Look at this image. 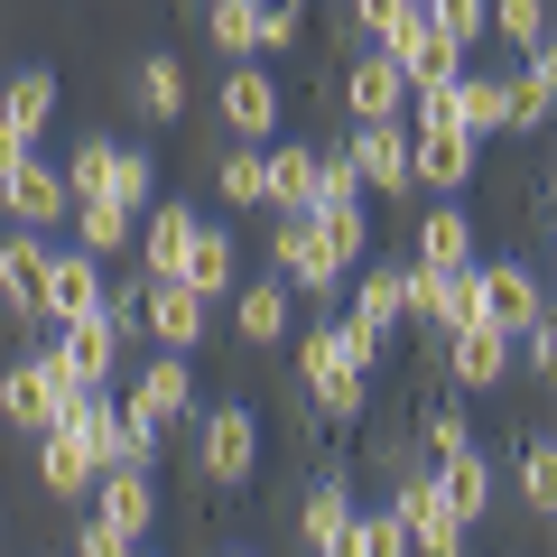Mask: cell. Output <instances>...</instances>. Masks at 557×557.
<instances>
[{"instance_id":"9c48e42d","label":"cell","mask_w":557,"mask_h":557,"mask_svg":"<svg viewBox=\"0 0 557 557\" xmlns=\"http://www.w3.org/2000/svg\"><path fill=\"white\" fill-rule=\"evenodd\" d=\"M139 335L159 344V354H196L214 335V298H196L186 278H149V298H139Z\"/></svg>"},{"instance_id":"7a4b0ae2","label":"cell","mask_w":557,"mask_h":557,"mask_svg":"<svg viewBox=\"0 0 557 557\" xmlns=\"http://www.w3.org/2000/svg\"><path fill=\"white\" fill-rule=\"evenodd\" d=\"M214 121H223V139H242V149H270V139L288 131V84H278L260 57H242L233 75L214 84Z\"/></svg>"},{"instance_id":"b9f144b4","label":"cell","mask_w":557,"mask_h":557,"mask_svg":"<svg viewBox=\"0 0 557 557\" xmlns=\"http://www.w3.org/2000/svg\"><path fill=\"white\" fill-rule=\"evenodd\" d=\"M456 446H474V418L446 399V409H428L418 418V465H437V456H456Z\"/></svg>"},{"instance_id":"f546056e","label":"cell","mask_w":557,"mask_h":557,"mask_svg":"<svg viewBox=\"0 0 557 557\" xmlns=\"http://www.w3.org/2000/svg\"><path fill=\"white\" fill-rule=\"evenodd\" d=\"M548 94H557V47H530V57L502 75V102H511V131H520V139L548 121Z\"/></svg>"},{"instance_id":"60d3db41","label":"cell","mask_w":557,"mask_h":557,"mask_svg":"<svg viewBox=\"0 0 557 557\" xmlns=\"http://www.w3.org/2000/svg\"><path fill=\"white\" fill-rule=\"evenodd\" d=\"M214 196L233 205V214H251V205H260V149H242V139L223 149V159H214Z\"/></svg>"},{"instance_id":"2e32d148","label":"cell","mask_w":557,"mask_h":557,"mask_svg":"<svg viewBox=\"0 0 557 557\" xmlns=\"http://www.w3.org/2000/svg\"><path fill=\"white\" fill-rule=\"evenodd\" d=\"M196 205L186 196H149L139 205V233H131V251H139V278H177V260H186V242H196Z\"/></svg>"},{"instance_id":"44dd1931","label":"cell","mask_w":557,"mask_h":557,"mask_svg":"<svg viewBox=\"0 0 557 557\" xmlns=\"http://www.w3.org/2000/svg\"><path fill=\"white\" fill-rule=\"evenodd\" d=\"M335 94H344V112H354V121H409V75H399L381 47H362V57L344 65Z\"/></svg>"},{"instance_id":"8992f818","label":"cell","mask_w":557,"mask_h":557,"mask_svg":"<svg viewBox=\"0 0 557 557\" xmlns=\"http://www.w3.org/2000/svg\"><path fill=\"white\" fill-rule=\"evenodd\" d=\"M344 325H354L372 354H391V335L409 325V278H399V260H362V270L344 278Z\"/></svg>"},{"instance_id":"cb8c5ba5","label":"cell","mask_w":557,"mask_h":557,"mask_svg":"<svg viewBox=\"0 0 557 557\" xmlns=\"http://www.w3.org/2000/svg\"><path fill=\"white\" fill-rule=\"evenodd\" d=\"M260 205L270 214H307L317 205V139H270L260 149Z\"/></svg>"},{"instance_id":"ab89813d","label":"cell","mask_w":557,"mask_h":557,"mask_svg":"<svg viewBox=\"0 0 557 557\" xmlns=\"http://www.w3.org/2000/svg\"><path fill=\"white\" fill-rule=\"evenodd\" d=\"M520 502L539 520L557 511V437H520Z\"/></svg>"},{"instance_id":"83f0119b","label":"cell","mask_w":557,"mask_h":557,"mask_svg":"<svg viewBox=\"0 0 557 557\" xmlns=\"http://www.w3.org/2000/svg\"><path fill=\"white\" fill-rule=\"evenodd\" d=\"M177 278L196 288V298H223L242 278V242L223 233V223H196V242H186V260H177Z\"/></svg>"},{"instance_id":"4dcf8cb0","label":"cell","mask_w":557,"mask_h":557,"mask_svg":"<svg viewBox=\"0 0 557 557\" xmlns=\"http://www.w3.org/2000/svg\"><path fill=\"white\" fill-rule=\"evenodd\" d=\"M38 288H47V233H10L0 242V307L38 317Z\"/></svg>"},{"instance_id":"f1b7e54d","label":"cell","mask_w":557,"mask_h":557,"mask_svg":"<svg viewBox=\"0 0 557 557\" xmlns=\"http://www.w3.org/2000/svg\"><path fill=\"white\" fill-rule=\"evenodd\" d=\"M131 112H139V121H159V131H168V121H186V65L168 57V47L131 65Z\"/></svg>"},{"instance_id":"277c9868","label":"cell","mask_w":557,"mask_h":557,"mask_svg":"<svg viewBox=\"0 0 557 557\" xmlns=\"http://www.w3.org/2000/svg\"><path fill=\"white\" fill-rule=\"evenodd\" d=\"M57 399H65V362L57 344H38V354L0 362V428L10 437H38V428H57Z\"/></svg>"},{"instance_id":"ffe728a7","label":"cell","mask_w":557,"mask_h":557,"mask_svg":"<svg viewBox=\"0 0 557 557\" xmlns=\"http://www.w3.org/2000/svg\"><path fill=\"white\" fill-rule=\"evenodd\" d=\"M84 502H94V520H112L121 539H149V530H159V474H139V465H102Z\"/></svg>"},{"instance_id":"816d5d0a","label":"cell","mask_w":557,"mask_h":557,"mask_svg":"<svg viewBox=\"0 0 557 557\" xmlns=\"http://www.w3.org/2000/svg\"><path fill=\"white\" fill-rule=\"evenodd\" d=\"M409 10H428V0H409Z\"/></svg>"},{"instance_id":"4316f807","label":"cell","mask_w":557,"mask_h":557,"mask_svg":"<svg viewBox=\"0 0 557 557\" xmlns=\"http://www.w3.org/2000/svg\"><path fill=\"white\" fill-rule=\"evenodd\" d=\"M57 102H65V84L47 75V65H20V75L0 84V121H10V131H20L28 149H38V131L57 121Z\"/></svg>"},{"instance_id":"30bf717a","label":"cell","mask_w":557,"mask_h":557,"mask_svg":"<svg viewBox=\"0 0 557 557\" xmlns=\"http://www.w3.org/2000/svg\"><path fill=\"white\" fill-rule=\"evenodd\" d=\"M102 317V260L75 242H47V288H38V325H75Z\"/></svg>"},{"instance_id":"ac0fdd59","label":"cell","mask_w":557,"mask_h":557,"mask_svg":"<svg viewBox=\"0 0 557 557\" xmlns=\"http://www.w3.org/2000/svg\"><path fill=\"white\" fill-rule=\"evenodd\" d=\"M409 260H418V270H474V260H483V233H474V214H465V196H437L428 214H418Z\"/></svg>"},{"instance_id":"ee69618b","label":"cell","mask_w":557,"mask_h":557,"mask_svg":"<svg viewBox=\"0 0 557 557\" xmlns=\"http://www.w3.org/2000/svg\"><path fill=\"white\" fill-rule=\"evenodd\" d=\"M307 38V0H260V57H288Z\"/></svg>"},{"instance_id":"e575fe53","label":"cell","mask_w":557,"mask_h":557,"mask_svg":"<svg viewBox=\"0 0 557 557\" xmlns=\"http://www.w3.org/2000/svg\"><path fill=\"white\" fill-rule=\"evenodd\" d=\"M317 223V242H325V260H335L344 278L362 270V260H372V214H362V205H325V214H307Z\"/></svg>"},{"instance_id":"f6af8a7d","label":"cell","mask_w":557,"mask_h":557,"mask_svg":"<svg viewBox=\"0 0 557 557\" xmlns=\"http://www.w3.org/2000/svg\"><path fill=\"white\" fill-rule=\"evenodd\" d=\"M325 205H362V177H354L344 149H317V205H307V214H325Z\"/></svg>"},{"instance_id":"f35d334b","label":"cell","mask_w":557,"mask_h":557,"mask_svg":"<svg viewBox=\"0 0 557 557\" xmlns=\"http://www.w3.org/2000/svg\"><path fill=\"white\" fill-rule=\"evenodd\" d=\"M335 557H409V539H399V511L391 502H372V511H354V530H344Z\"/></svg>"},{"instance_id":"5bb4252c","label":"cell","mask_w":557,"mask_h":557,"mask_svg":"<svg viewBox=\"0 0 557 557\" xmlns=\"http://www.w3.org/2000/svg\"><path fill=\"white\" fill-rule=\"evenodd\" d=\"M520 362H511V335H502V325H456V335H446V381H456L465 399H493L502 381H511Z\"/></svg>"},{"instance_id":"d4e9b609","label":"cell","mask_w":557,"mask_h":557,"mask_svg":"<svg viewBox=\"0 0 557 557\" xmlns=\"http://www.w3.org/2000/svg\"><path fill=\"white\" fill-rule=\"evenodd\" d=\"M28 456H38V493H47V502H84V493H94V474H102L94 446H84L75 428H38Z\"/></svg>"},{"instance_id":"7dc6e473","label":"cell","mask_w":557,"mask_h":557,"mask_svg":"<svg viewBox=\"0 0 557 557\" xmlns=\"http://www.w3.org/2000/svg\"><path fill=\"white\" fill-rule=\"evenodd\" d=\"M344 10H354V28H362V47H381V38H391L399 20H409V0H344Z\"/></svg>"},{"instance_id":"6da1fadb","label":"cell","mask_w":557,"mask_h":557,"mask_svg":"<svg viewBox=\"0 0 557 557\" xmlns=\"http://www.w3.org/2000/svg\"><path fill=\"white\" fill-rule=\"evenodd\" d=\"M372 372H381V354L354 335V325L325 307L317 325L298 335V381H307V409L317 418H335V428H354L362 409H372Z\"/></svg>"},{"instance_id":"9a60e30c","label":"cell","mask_w":557,"mask_h":557,"mask_svg":"<svg viewBox=\"0 0 557 557\" xmlns=\"http://www.w3.org/2000/svg\"><path fill=\"white\" fill-rule=\"evenodd\" d=\"M344 159H354L362 196H409V121H354Z\"/></svg>"},{"instance_id":"e0dca14e","label":"cell","mask_w":557,"mask_h":557,"mask_svg":"<svg viewBox=\"0 0 557 557\" xmlns=\"http://www.w3.org/2000/svg\"><path fill=\"white\" fill-rule=\"evenodd\" d=\"M131 381V409H149L159 418V428H186V418H196V354H149L139 362V372H121Z\"/></svg>"},{"instance_id":"603a6c76","label":"cell","mask_w":557,"mask_h":557,"mask_svg":"<svg viewBox=\"0 0 557 557\" xmlns=\"http://www.w3.org/2000/svg\"><path fill=\"white\" fill-rule=\"evenodd\" d=\"M354 511H362V493H354V474H344V465L307 483V502H298V539H307V557H335L344 530H354Z\"/></svg>"},{"instance_id":"836d02e7","label":"cell","mask_w":557,"mask_h":557,"mask_svg":"<svg viewBox=\"0 0 557 557\" xmlns=\"http://www.w3.org/2000/svg\"><path fill=\"white\" fill-rule=\"evenodd\" d=\"M65 223H75V251H94V260H121V251H131V233H139V214H131V205H112V196H84Z\"/></svg>"},{"instance_id":"7bdbcfd3","label":"cell","mask_w":557,"mask_h":557,"mask_svg":"<svg viewBox=\"0 0 557 557\" xmlns=\"http://www.w3.org/2000/svg\"><path fill=\"white\" fill-rule=\"evenodd\" d=\"M57 177H65V196H75V205H84V196H102V177H112V139H75Z\"/></svg>"},{"instance_id":"7402d4cb","label":"cell","mask_w":557,"mask_h":557,"mask_svg":"<svg viewBox=\"0 0 557 557\" xmlns=\"http://www.w3.org/2000/svg\"><path fill=\"white\" fill-rule=\"evenodd\" d=\"M223 298H233V335L251 344V354H260V344H278L288 325H298V298H288V278H278V270H260V278H233Z\"/></svg>"},{"instance_id":"d6986e66","label":"cell","mask_w":557,"mask_h":557,"mask_svg":"<svg viewBox=\"0 0 557 557\" xmlns=\"http://www.w3.org/2000/svg\"><path fill=\"white\" fill-rule=\"evenodd\" d=\"M0 214L20 223V233H57V223L75 214V196H65V177L38 159V149H28V159H20V177H0Z\"/></svg>"},{"instance_id":"f5cc1de1","label":"cell","mask_w":557,"mask_h":557,"mask_svg":"<svg viewBox=\"0 0 557 557\" xmlns=\"http://www.w3.org/2000/svg\"><path fill=\"white\" fill-rule=\"evenodd\" d=\"M139 557H149V548H139Z\"/></svg>"},{"instance_id":"4fadbf2b","label":"cell","mask_w":557,"mask_h":557,"mask_svg":"<svg viewBox=\"0 0 557 557\" xmlns=\"http://www.w3.org/2000/svg\"><path fill=\"white\" fill-rule=\"evenodd\" d=\"M474 298H483V325H502V335L548 317V288H539L530 260H474Z\"/></svg>"},{"instance_id":"f907efd6","label":"cell","mask_w":557,"mask_h":557,"mask_svg":"<svg viewBox=\"0 0 557 557\" xmlns=\"http://www.w3.org/2000/svg\"><path fill=\"white\" fill-rule=\"evenodd\" d=\"M223 557H260V548H223Z\"/></svg>"},{"instance_id":"52a82bcc","label":"cell","mask_w":557,"mask_h":557,"mask_svg":"<svg viewBox=\"0 0 557 557\" xmlns=\"http://www.w3.org/2000/svg\"><path fill=\"white\" fill-rule=\"evenodd\" d=\"M270 270L288 278V298H317V307L344 298V270L325 260V242H317L307 214H270Z\"/></svg>"},{"instance_id":"74e56055","label":"cell","mask_w":557,"mask_h":557,"mask_svg":"<svg viewBox=\"0 0 557 557\" xmlns=\"http://www.w3.org/2000/svg\"><path fill=\"white\" fill-rule=\"evenodd\" d=\"M102 196L139 214V205L159 196V159H149V149H131V139H112V177H102Z\"/></svg>"},{"instance_id":"7c38bea8","label":"cell","mask_w":557,"mask_h":557,"mask_svg":"<svg viewBox=\"0 0 557 557\" xmlns=\"http://www.w3.org/2000/svg\"><path fill=\"white\" fill-rule=\"evenodd\" d=\"M399 278H409V325H428V335H456V325L483 317L474 270H418V260H399Z\"/></svg>"},{"instance_id":"5b68a950","label":"cell","mask_w":557,"mask_h":557,"mask_svg":"<svg viewBox=\"0 0 557 557\" xmlns=\"http://www.w3.org/2000/svg\"><path fill=\"white\" fill-rule=\"evenodd\" d=\"M391 511H399V539H409V557H465V520L446 511V493L428 483V465H409V474L391 483Z\"/></svg>"},{"instance_id":"3957f363","label":"cell","mask_w":557,"mask_h":557,"mask_svg":"<svg viewBox=\"0 0 557 557\" xmlns=\"http://www.w3.org/2000/svg\"><path fill=\"white\" fill-rule=\"evenodd\" d=\"M196 474L214 483V493H242V483L260 474V418L242 409V399L196 409Z\"/></svg>"},{"instance_id":"8d00e7d4","label":"cell","mask_w":557,"mask_h":557,"mask_svg":"<svg viewBox=\"0 0 557 557\" xmlns=\"http://www.w3.org/2000/svg\"><path fill=\"white\" fill-rule=\"evenodd\" d=\"M483 28H493L511 57H530V47H548V0H493V10H483Z\"/></svg>"},{"instance_id":"1f68e13d","label":"cell","mask_w":557,"mask_h":557,"mask_svg":"<svg viewBox=\"0 0 557 557\" xmlns=\"http://www.w3.org/2000/svg\"><path fill=\"white\" fill-rule=\"evenodd\" d=\"M446 112H456V131H465V139H502V131H511L502 75H456V84H446Z\"/></svg>"},{"instance_id":"d6a6232c","label":"cell","mask_w":557,"mask_h":557,"mask_svg":"<svg viewBox=\"0 0 557 557\" xmlns=\"http://www.w3.org/2000/svg\"><path fill=\"white\" fill-rule=\"evenodd\" d=\"M159 456H168V428H159L149 409H131V399H121L112 428H102V465H139V474H159Z\"/></svg>"},{"instance_id":"681fc988","label":"cell","mask_w":557,"mask_h":557,"mask_svg":"<svg viewBox=\"0 0 557 557\" xmlns=\"http://www.w3.org/2000/svg\"><path fill=\"white\" fill-rule=\"evenodd\" d=\"M20 159H28V139L10 131V121H0V177H20Z\"/></svg>"},{"instance_id":"484cf974","label":"cell","mask_w":557,"mask_h":557,"mask_svg":"<svg viewBox=\"0 0 557 557\" xmlns=\"http://www.w3.org/2000/svg\"><path fill=\"white\" fill-rule=\"evenodd\" d=\"M428 483L446 493V511H456L465 530H474V520H493V456H483V446H456V456H437V465H428Z\"/></svg>"},{"instance_id":"d590c367","label":"cell","mask_w":557,"mask_h":557,"mask_svg":"<svg viewBox=\"0 0 557 557\" xmlns=\"http://www.w3.org/2000/svg\"><path fill=\"white\" fill-rule=\"evenodd\" d=\"M205 38L223 47V57H260V0H205Z\"/></svg>"},{"instance_id":"8fae6325","label":"cell","mask_w":557,"mask_h":557,"mask_svg":"<svg viewBox=\"0 0 557 557\" xmlns=\"http://www.w3.org/2000/svg\"><path fill=\"white\" fill-rule=\"evenodd\" d=\"M121 354H131V335H121L112 317H75V325H57V362H65V391H75V381H84V391H112V381L131 372Z\"/></svg>"},{"instance_id":"c3c4849f","label":"cell","mask_w":557,"mask_h":557,"mask_svg":"<svg viewBox=\"0 0 557 557\" xmlns=\"http://www.w3.org/2000/svg\"><path fill=\"white\" fill-rule=\"evenodd\" d=\"M75 557H139V539H121L112 520H75Z\"/></svg>"},{"instance_id":"bcb514c9","label":"cell","mask_w":557,"mask_h":557,"mask_svg":"<svg viewBox=\"0 0 557 557\" xmlns=\"http://www.w3.org/2000/svg\"><path fill=\"white\" fill-rule=\"evenodd\" d=\"M483 10H493V0H428V28H446V38L474 57L483 47Z\"/></svg>"},{"instance_id":"ba28073f","label":"cell","mask_w":557,"mask_h":557,"mask_svg":"<svg viewBox=\"0 0 557 557\" xmlns=\"http://www.w3.org/2000/svg\"><path fill=\"white\" fill-rule=\"evenodd\" d=\"M483 168V139H465L456 121H418L409 131V186H428V196H465Z\"/></svg>"}]
</instances>
